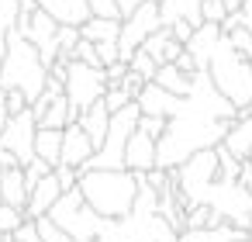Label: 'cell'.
Masks as SVG:
<instances>
[{
  "mask_svg": "<svg viewBox=\"0 0 252 242\" xmlns=\"http://www.w3.org/2000/svg\"><path fill=\"white\" fill-rule=\"evenodd\" d=\"M76 125L83 128V135L94 142V152L104 145V135H107V125H111V114H107V107L104 104H94V107H87L80 118H76Z\"/></svg>",
  "mask_w": 252,
  "mask_h": 242,
  "instance_id": "cell-19",
  "label": "cell"
},
{
  "mask_svg": "<svg viewBox=\"0 0 252 242\" xmlns=\"http://www.w3.org/2000/svg\"><path fill=\"white\" fill-rule=\"evenodd\" d=\"M156 87H162L166 94H173V97H187L190 94V83H193V73L187 76V73H180L173 63L169 66H159L156 69V80H152Z\"/></svg>",
  "mask_w": 252,
  "mask_h": 242,
  "instance_id": "cell-23",
  "label": "cell"
},
{
  "mask_svg": "<svg viewBox=\"0 0 252 242\" xmlns=\"http://www.w3.org/2000/svg\"><path fill=\"white\" fill-rule=\"evenodd\" d=\"M52 173H56V180H59L63 194H66V190H73V187H76V180H80V173H76V170H69V166H56Z\"/></svg>",
  "mask_w": 252,
  "mask_h": 242,
  "instance_id": "cell-33",
  "label": "cell"
},
{
  "mask_svg": "<svg viewBox=\"0 0 252 242\" xmlns=\"http://www.w3.org/2000/svg\"><path fill=\"white\" fill-rule=\"evenodd\" d=\"M83 4H87L90 18H104V21H121V14H118V4H114V0H83Z\"/></svg>",
  "mask_w": 252,
  "mask_h": 242,
  "instance_id": "cell-26",
  "label": "cell"
},
{
  "mask_svg": "<svg viewBox=\"0 0 252 242\" xmlns=\"http://www.w3.org/2000/svg\"><path fill=\"white\" fill-rule=\"evenodd\" d=\"M114 4H118V14H121V21H125L128 14H135V11L145 4V0H114Z\"/></svg>",
  "mask_w": 252,
  "mask_h": 242,
  "instance_id": "cell-37",
  "label": "cell"
},
{
  "mask_svg": "<svg viewBox=\"0 0 252 242\" xmlns=\"http://www.w3.org/2000/svg\"><path fill=\"white\" fill-rule=\"evenodd\" d=\"M249 163H252V152H249Z\"/></svg>",
  "mask_w": 252,
  "mask_h": 242,
  "instance_id": "cell-44",
  "label": "cell"
},
{
  "mask_svg": "<svg viewBox=\"0 0 252 242\" xmlns=\"http://www.w3.org/2000/svg\"><path fill=\"white\" fill-rule=\"evenodd\" d=\"M125 170L128 173H149V170H156V142L145 138L138 128L131 132V138L125 145Z\"/></svg>",
  "mask_w": 252,
  "mask_h": 242,
  "instance_id": "cell-12",
  "label": "cell"
},
{
  "mask_svg": "<svg viewBox=\"0 0 252 242\" xmlns=\"http://www.w3.org/2000/svg\"><path fill=\"white\" fill-rule=\"evenodd\" d=\"M14 242H42L38 232H35V221H25V225L14 232Z\"/></svg>",
  "mask_w": 252,
  "mask_h": 242,
  "instance_id": "cell-36",
  "label": "cell"
},
{
  "mask_svg": "<svg viewBox=\"0 0 252 242\" xmlns=\"http://www.w3.org/2000/svg\"><path fill=\"white\" fill-rule=\"evenodd\" d=\"M204 73H207L211 87H214L235 111H245V107L252 104V69H249L245 56H238V52L228 45V38H221V42L214 45V52H211L207 66H204Z\"/></svg>",
  "mask_w": 252,
  "mask_h": 242,
  "instance_id": "cell-4",
  "label": "cell"
},
{
  "mask_svg": "<svg viewBox=\"0 0 252 242\" xmlns=\"http://www.w3.org/2000/svg\"><path fill=\"white\" fill-rule=\"evenodd\" d=\"M63 197V187H59V180H56V173H49V176H42L32 190H28V204H25V221H38V218H45L49 211H52V204Z\"/></svg>",
  "mask_w": 252,
  "mask_h": 242,
  "instance_id": "cell-9",
  "label": "cell"
},
{
  "mask_svg": "<svg viewBox=\"0 0 252 242\" xmlns=\"http://www.w3.org/2000/svg\"><path fill=\"white\" fill-rule=\"evenodd\" d=\"M245 239H249V242H252V225H249V228H245Z\"/></svg>",
  "mask_w": 252,
  "mask_h": 242,
  "instance_id": "cell-41",
  "label": "cell"
},
{
  "mask_svg": "<svg viewBox=\"0 0 252 242\" xmlns=\"http://www.w3.org/2000/svg\"><path fill=\"white\" fill-rule=\"evenodd\" d=\"M21 111H28V101H25L18 90H7V118H14V114H21Z\"/></svg>",
  "mask_w": 252,
  "mask_h": 242,
  "instance_id": "cell-35",
  "label": "cell"
},
{
  "mask_svg": "<svg viewBox=\"0 0 252 242\" xmlns=\"http://www.w3.org/2000/svg\"><path fill=\"white\" fill-rule=\"evenodd\" d=\"M125 76H128V66H125V63H111V66H104V80H107V87H121Z\"/></svg>",
  "mask_w": 252,
  "mask_h": 242,
  "instance_id": "cell-32",
  "label": "cell"
},
{
  "mask_svg": "<svg viewBox=\"0 0 252 242\" xmlns=\"http://www.w3.org/2000/svg\"><path fill=\"white\" fill-rule=\"evenodd\" d=\"M221 149H228L231 159L245 163L249 152H252V118H235L231 128H228L224 138H221Z\"/></svg>",
  "mask_w": 252,
  "mask_h": 242,
  "instance_id": "cell-18",
  "label": "cell"
},
{
  "mask_svg": "<svg viewBox=\"0 0 252 242\" xmlns=\"http://www.w3.org/2000/svg\"><path fill=\"white\" fill-rule=\"evenodd\" d=\"M173 66H176V69H180V73H187V76H190V73H197V66H193V59H190V56H187V52H180V56H176V63H173Z\"/></svg>",
  "mask_w": 252,
  "mask_h": 242,
  "instance_id": "cell-38",
  "label": "cell"
},
{
  "mask_svg": "<svg viewBox=\"0 0 252 242\" xmlns=\"http://www.w3.org/2000/svg\"><path fill=\"white\" fill-rule=\"evenodd\" d=\"M228 14H224V7H221V0H204L200 4V21L204 25H221Z\"/></svg>",
  "mask_w": 252,
  "mask_h": 242,
  "instance_id": "cell-30",
  "label": "cell"
},
{
  "mask_svg": "<svg viewBox=\"0 0 252 242\" xmlns=\"http://www.w3.org/2000/svg\"><path fill=\"white\" fill-rule=\"evenodd\" d=\"M245 242H249V239H245Z\"/></svg>",
  "mask_w": 252,
  "mask_h": 242,
  "instance_id": "cell-45",
  "label": "cell"
},
{
  "mask_svg": "<svg viewBox=\"0 0 252 242\" xmlns=\"http://www.w3.org/2000/svg\"><path fill=\"white\" fill-rule=\"evenodd\" d=\"M107 94V80L104 69L83 66V63H66V76H63V97L69 101V107L76 114H83L87 107L100 104Z\"/></svg>",
  "mask_w": 252,
  "mask_h": 242,
  "instance_id": "cell-6",
  "label": "cell"
},
{
  "mask_svg": "<svg viewBox=\"0 0 252 242\" xmlns=\"http://www.w3.org/2000/svg\"><path fill=\"white\" fill-rule=\"evenodd\" d=\"M156 28H159V7L145 0V4H142L135 14H128V18L121 21V35H118V63L128 66V59L138 52V45H142Z\"/></svg>",
  "mask_w": 252,
  "mask_h": 242,
  "instance_id": "cell-7",
  "label": "cell"
},
{
  "mask_svg": "<svg viewBox=\"0 0 252 242\" xmlns=\"http://www.w3.org/2000/svg\"><path fill=\"white\" fill-rule=\"evenodd\" d=\"M21 173H25V187L32 190V187H35V183H38L42 176H49V173H52V166H45L42 159H32V163H28V166H25Z\"/></svg>",
  "mask_w": 252,
  "mask_h": 242,
  "instance_id": "cell-31",
  "label": "cell"
},
{
  "mask_svg": "<svg viewBox=\"0 0 252 242\" xmlns=\"http://www.w3.org/2000/svg\"><path fill=\"white\" fill-rule=\"evenodd\" d=\"M94 156V142L83 135V128L73 121L63 128V149H59V166H69V170H80L87 159Z\"/></svg>",
  "mask_w": 252,
  "mask_h": 242,
  "instance_id": "cell-11",
  "label": "cell"
},
{
  "mask_svg": "<svg viewBox=\"0 0 252 242\" xmlns=\"http://www.w3.org/2000/svg\"><path fill=\"white\" fill-rule=\"evenodd\" d=\"M35 232H38V239H42V242H73V239H69L66 232H59L49 218H38V221H35Z\"/></svg>",
  "mask_w": 252,
  "mask_h": 242,
  "instance_id": "cell-29",
  "label": "cell"
},
{
  "mask_svg": "<svg viewBox=\"0 0 252 242\" xmlns=\"http://www.w3.org/2000/svg\"><path fill=\"white\" fill-rule=\"evenodd\" d=\"M169 35H173V42H176V45H187V42H190V35H193V28H190L187 21H173V25H169Z\"/></svg>",
  "mask_w": 252,
  "mask_h": 242,
  "instance_id": "cell-34",
  "label": "cell"
},
{
  "mask_svg": "<svg viewBox=\"0 0 252 242\" xmlns=\"http://www.w3.org/2000/svg\"><path fill=\"white\" fill-rule=\"evenodd\" d=\"M59 232H66L73 242H97V235L104 232V221L83 204V197H80V190L73 187V190H66L56 204H52V211L45 214Z\"/></svg>",
  "mask_w": 252,
  "mask_h": 242,
  "instance_id": "cell-5",
  "label": "cell"
},
{
  "mask_svg": "<svg viewBox=\"0 0 252 242\" xmlns=\"http://www.w3.org/2000/svg\"><path fill=\"white\" fill-rule=\"evenodd\" d=\"M59 149H63V132L52 128H35V159H42L45 166H59Z\"/></svg>",
  "mask_w": 252,
  "mask_h": 242,
  "instance_id": "cell-22",
  "label": "cell"
},
{
  "mask_svg": "<svg viewBox=\"0 0 252 242\" xmlns=\"http://www.w3.org/2000/svg\"><path fill=\"white\" fill-rule=\"evenodd\" d=\"M21 225H25V211H18V207H7V204H0V235H14Z\"/></svg>",
  "mask_w": 252,
  "mask_h": 242,
  "instance_id": "cell-25",
  "label": "cell"
},
{
  "mask_svg": "<svg viewBox=\"0 0 252 242\" xmlns=\"http://www.w3.org/2000/svg\"><path fill=\"white\" fill-rule=\"evenodd\" d=\"M4 239H7V235H0V242H4Z\"/></svg>",
  "mask_w": 252,
  "mask_h": 242,
  "instance_id": "cell-43",
  "label": "cell"
},
{
  "mask_svg": "<svg viewBox=\"0 0 252 242\" xmlns=\"http://www.w3.org/2000/svg\"><path fill=\"white\" fill-rule=\"evenodd\" d=\"M45 80H49V69L42 66L38 52L11 28L7 52H4V63H0V90H18L32 107L38 101V94L45 90Z\"/></svg>",
  "mask_w": 252,
  "mask_h": 242,
  "instance_id": "cell-3",
  "label": "cell"
},
{
  "mask_svg": "<svg viewBox=\"0 0 252 242\" xmlns=\"http://www.w3.org/2000/svg\"><path fill=\"white\" fill-rule=\"evenodd\" d=\"M76 190L83 204L100 218V221H125L135 207L138 197V173L128 170H90L80 173Z\"/></svg>",
  "mask_w": 252,
  "mask_h": 242,
  "instance_id": "cell-2",
  "label": "cell"
},
{
  "mask_svg": "<svg viewBox=\"0 0 252 242\" xmlns=\"http://www.w3.org/2000/svg\"><path fill=\"white\" fill-rule=\"evenodd\" d=\"M218 42H221V28H218V25H200V28H193V35H190V42L183 45V52L193 59L197 73H204V66H207V59H211V52H214Z\"/></svg>",
  "mask_w": 252,
  "mask_h": 242,
  "instance_id": "cell-14",
  "label": "cell"
},
{
  "mask_svg": "<svg viewBox=\"0 0 252 242\" xmlns=\"http://www.w3.org/2000/svg\"><path fill=\"white\" fill-rule=\"evenodd\" d=\"M242 4H245V0H221L224 14H235V11H242Z\"/></svg>",
  "mask_w": 252,
  "mask_h": 242,
  "instance_id": "cell-39",
  "label": "cell"
},
{
  "mask_svg": "<svg viewBox=\"0 0 252 242\" xmlns=\"http://www.w3.org/2000/svg\"><path fill=\"white\" fill-rule=\"evenodd\" d=\"M200 4L204 0H162L159 4V28H169L173 21H187L190 28H200Z\"/></svg>",
  "mask_w": 252,
  "mask_h": 242,
  "instance_id": "cell-16",
  "label": "cell"
},
{
  "mask_svg": "<svg viewBox=\"0 0 252 242\" xmlns=\"http://www.w3.org/2000/svg\"><path fill=\"white\" fill-rule=\"evenodd\" d=\"M118 35H121V21H104V18H90L80 25V38L90 42V45H107L114 42L118 45Z\"/></svg>",
  "mask_w": 252,
  "mask_h": 242,
  "instance_id": "cell-20",
  "label": "cell"
},
{
  "mask_svg": "<svg viewBox=\"0 0 252 242\" xmlns=\"http://www.w3.org/2000/svg\"><path fill=\"white\" fill-rule=\"evenodd\" d=\"M149 4H156V7H159V4H162V0H149Z\"/></svg>",
  "mask_w": 252,
  "mask_h": 242,
  "instance_id": "cell-42",
  "label": "cell"
},
{
  "mask_svg": "<svg viewBox=\"0 0 252 242\" xmlns=\"http://www.w3.org/2000/svg\"><path fill=\"white\" fill-rule=\"evenodd\" d=\"M0 118H7V90H0Z\"/></svg>",
  "mask_w": 252,
  "mask_h": 242,
  "instance_id": "cell-40",
  "label": "cell"
},
{
  "mask_svg": "<svg viewBox=\"0 0 252 242\" xmlns=\"http://www.w3.org/2000/svg\"><path fill=\"white\" fill-rule=\"evenodd\" d=\"M156 66H169V63H176V56L183 52V45H176L173 42V35H169V28H156L142 45H138Z\"/></svg>",
  "mask_w": 252,
  "mask_h": 242,
  "instance_id": "cell-17",
  "label": "cell"
},
{
  "mask_svg": "<svg viewBox=\"0 0 252 242\" xmlns=\"http://www.w3.org/2000/svg\"><path fill=\"white\" fill-rule=\"evenodd\" d=\"M138 132H142L145 138L159 142L162 132H166V118H149V114H142V118H138Z\"/></svg>",
  "mask_w": 252,
  "mask_h": 242,
  "instance_id": "cell-28",
  "label": "cell"
},
{
  "mask_svg": "<svg viewBox=\"0 0 252 242\" xmlns=\"http://www.w3.org/2000/svg\"><path fill=\"white\" fill-rule=\"evenodd\" d=\"M76 118H80V114H76V111L69 107V101L59 94V97L45 107V114L35 121V128H52V132H63V128H66V125H73Z\"/></svg>",
  "mask_w": 252,
  "mask_h": 242,
  "instance_id": "cell-21",
  "label": "cell"
},
{
  "mask_svg": "<svg viewBox=\"0 0 252 242\" xmlns=\"http://www.w3.org/2000/svg\"><path fill=\"white\" fill-rule=\"evenodd\" d=\"M35 4L56 25H66V28H80L83 21H90V11H87L83 0H35Z\"/></svg>",
  "mask_w": 252,
  "mask_h": 242,
  "instance_id": "cell-13",
  "label": "cell"
},
{
  "mask_svg": "<svg viewBox=\"0 0 252 242\" xmlns=\"http://www.w3.org/2000/svg\"><path fill=\"white\" fill-rule=\"evenodd\" d=\"M104 107H107V114H118L121 107H128L131 104V97H128V90L125 87H107V94H104V101H100Z\"/></svg>",
  "mask_w": 252,
  "mask_h": 242,
  "instance_id": "cell-27",
  "label": "cell"
},
{
  "mask_svg": "<svg viewBox=\"0 0 252 242\" xmlns=\"http://www.w3.org/2000/svg\"><path fill=\"white\" fill-rule=\"evenodd\" d=\"M0 149H4L21 170L35 159V118H32V111H21V114H14V118L4 121Z\"/></svg>",
  "mask_w": 252,
  "mask_h": 242,
  "instance_id": "cell-8",
  "label": "cell"
},
{
  "mask_svg": "<svg viewBox=\"0 0 252 242\" xmlns=\"http://www.w3.org/2000/svg\"><path fill=\"white\" fill-rule=\"evenodd\" d=\"M235 118L238 111L211 87L207 73H193L190 94L180 101V111L166 121V132L156 142V170L169 173L193 152L218 149Z\"/></svg>",
  "mask_w": 252,
  "mask_h": 242,
  "instance_id": "cell-1",
  "label": "cell"
},
{
  "mask_svg": "<svg viewBox=\"0 0 252 242\" xmlns=\"http://www.w3.org/2000/svg\"><path fill=\"white\" fill-rule=\"evenodd\" d=\"M180 101H183V97H173V94H166V90H162V87H156V83H145V87L138 90V97H135L138 114H149V118H166V121L180 111Z\"/></svg>",
  "mask_w": 252,
  "mask_h": 242,
  "instance_id": "cell-10",
  "label": "cell"
},
{
  "mask_svg": "<svg viewBox=\"0 0 252 242\" xmlns=\"http://www.w3.org/2000/svg\"><path fill=\"white\" fill-rule=\"evenodd\" d=\"M156 69H159V66H156V63L142 52V49L128 59V73H131V76H138L142 83H152V80H156Z\"/></svg>",
  "mask_w": 252,
  "mask_h": 242,
  "instance_id": "cell-24",
  "label": "cell"
},
{
  "mask_svg": "<svg viewBox=\"0 0 252 242\" xmlns=\"http://www.w3.org/2000/svg\"><path fill=\"white\" fill-rule=\"evenodd\" d=\"M0 204L18 207V211H25L28 204V187H25V173L18 163H7L0 170Z\"/></svg>",
  "mask_w": 252,
  "mask_h": 242,
  "instance_id": "cell-15",
  "label": "cell"
}]
</instances>
